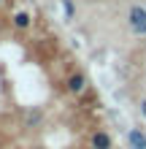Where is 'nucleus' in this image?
<instances>
[{"label": "nucleus", "mask_w": 146, "mask_h": 149, "mask_svg": "<svg viewBox=\"0 0 146 149\" xmlns=\"http://www.w3.org/2000/svg\"><path fill=\"white\" fill-rule=\"evenodd\" d=\"M127 24H130V30L135 36L146 38V6H133L127 11Z\"/></svg>", "instance_id": "obj_1"}, {"label": "nucleus", "mask_w": 146, "mask_h": 149, "mask_svg": "<svg viewBox=\"0 0 146 149\" xmlns=\"http://www.w3.org/2000/svg\"><path fill=\"white\" fill-rule=\"evenodd\" d=\"M65 87H68L71 95H81L84 90H87V76H84V73H71L65 79Z\"/></svg>", "instance_id": "obj_2"}, {"label": "nucleus", "mask_w": 146, "mask_h": 149, "mask_svg": "<svg viewBox=\"0 0 146 149\" xmlns=\"http://www.w3.org/2000/svg\"><path fill=\"white\" fill-rule=\"evenodd\" d=\"M11 24H14L16 30H30V24H33V14L27 11V8H19V11H14Z\"/></svg>", "instance_id": "obj_3"}, {"label": "nucleus", "mask_w": 146, "mask_h": 149, "mask_svg": "<svg viewBox=\"0 0 146 149\" xmlns=\"http://www.w3.org/2000/svg\"><path fill=\"white\" fill-rule=\"evenodd\" d=\"M89 146L92 149H114V141H111V136L106 130H95L92 138H89Z\"/></svg>", "instance_id": "obj_4"}, {"label": "nucleus", "mask_w": 146, "mask_h": 149, "mask_svg": "<svg viewBox=\"0 0 146 149\" xmlns=\"http://www.w3.org/2000/svg\"><path fill=\"white\" fill-rule=\"evenodd\" d=\"M127 146L130 149H146V133L138 127H133L130 133H127Z\"/></svg>", "instance_id": "obj_5"}, {"label": "nucleus", "mask_w": 146, "mask_h": 149, "mask_svg": "<svg viewBox=\"0 0 146 149\" xmlns=\"http://www.w3.org/2000/svg\"><path fill=\"white\" fill-rule=\"evenodd\" d=\"M62 6H65V16H68V19H71V16L76 14V6L71 3V0H62Z\"/></svg>", "instance_id": "obj_6"}, {"label": "nucleus", "mask_w": 146, "mask_h": 149, "mask_svg": "<svg viewBox=\"0 0 146 149\" xmlns=\"http://www.w3.org/2000/svg\"><path fill=\"white\" fill-rule=\"evenodd\" d=\"M141 117H143V119H146V98H143V100H141Z\"/></svg>", "instance_id": "obj_7"}, {"label": "nucleus", "mask_w": 146, "mask_h": 149, "mask_svg": "<svg viewBox=\"0 0 146 149\" xmlns=\"http://www.w3.org/2000/svg\"><path fill=\"white\" fill-rule=\"evenodd\" d=\"M0 3H3V0H0Z\"/></svg>", "instance_id": "obj_8"}]
</instances>
